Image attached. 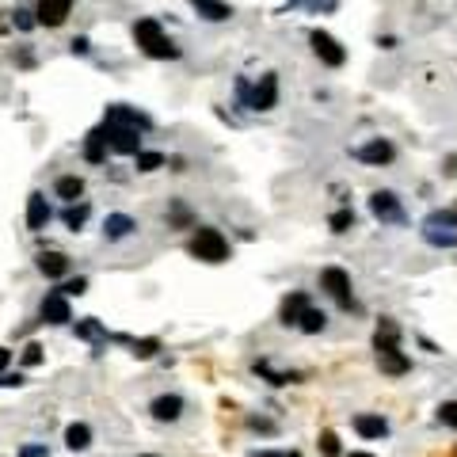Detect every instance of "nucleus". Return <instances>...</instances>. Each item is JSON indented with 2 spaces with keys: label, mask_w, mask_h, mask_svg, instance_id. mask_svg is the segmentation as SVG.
<instances>
[{
  "label": "nucleus",
  "mask_w": 457,
  "mask_h": 457,
  "mask_svg": "<svg viewBox=\"0 0 457 457\" xmlns=\"http://www.w3.org/2000/svg\"><path fill=\"white\" fill-rule=\"evenodd\" d=\"M354 431H359L362 438H385L389 423L381 416H354Z\"/></svg>",
  "instance_id": "18"
},
{
  "label": "nucleus",
  "mask_w": 457,
  "mask_h": 457,
  "mask_svg": "<svg viewBox=\"0 0 457 457\" xmlns=\"http://www.w3.org/2000/svg\"><path fill=\"white\" fill-rule=\"evenodd\" d=\"M237 96L252 111H271L278 103V76L267 73V76H260V84H255V88H248V81H237Z\"/></svg>",
  "instance_id": "3"
},
{
  "label": "nucleus",
  "mask_w": 457,
  "mask_h": 457,
  "mask_svg": "<svg viewBox=\"0 0 457 457\" xmlns=\"http://www.w3.org/2000/svg\"><path fill=\"white\" fill-rule=\"evenodd\" d=\"M130 347H133V354H138V359H153V354L160 351V343H157V339H133Z\"/></svg>",
  "instance_id": "29"
},
{
  "label": "nucleus",
  "mask_w": 457,
  "mask_h": 457,
  "mask_svg": "<svg viewBox=\"0 0 457 457\" xmlns=\"http://www.w3.org/2000/svg\"><path fill=\"white\" fill-rule=\"evenodd\" d=\"M305 309H309V297H305V294H289V297L282 301V324H297Z\"/></svg>",
  "instance_id": "22"
},
{
  "label": "nucleus",
  "mask_w": 457,
  "mask_h": 457,
  "mask_svg": "<svg viewBox=\"0 0 457 457\" xmlns=\"http://www.w3.org/2000/svg\"><path fill=\"white\" fill-rule=\"evenodd\" d=\"M320 286H324L343 309L354 305V297H351V274L343 271V267H324V271H320Z\"/></svg>",
  "instance_id": "6"
},
{
  "label": "nucleus",
  "mask_w": 457,
  "mask_h": 457,
  "mask_svg": "<svg viewBox=\"0 0 457 457\" xmlns=\"http://www.w3.org/2000/svg\"><path fill=\"white\" fill-rule=\"evenodd\" d=\"M438 419L446 423V427H453V431H457V400H446V404L438 408Z\"/></svg>",
  "instance_id": "31"
},
{
  "label": "nucleus",
  "mask_w": 457,
  "mask_h": 457,
  "mask_svg": "<svg viewBox=\"0 0 457 457\" xmlns=\"http://www.w3.org/2000/svg\"><path fill=\"white\" fill-rule=\"evenodd\" d=\"M187 252L202 263H221V260H229V240L221 237L217 229H198L191 237V244H187Z\"/></svg>",
  "instance_id": "2"
},
{
  "label": "nucleus",
  "mask_w": 457,
  "mask_h": 457,
  "mask_svg": "<svg viewBox=\"0 0 457 457\" xmlns=\"http://www.w3.org/2000/svg\"><path fill=\"white\" fill-rule=\"evenodd\" d=\"M133 229H138V221L126 217V214H107V221H103V237L107 240H122V237H130Z\"/></svg>",
  "instance_id": "16"
},
{
  "label": "nucleus",
  "mask_w": 457,
  "mask_h": 457,
  "mask_svg": "<svg viewBox=\"0 0 457 457\" xmlns=\"http://www.w3.org/2000/svg\"><path fill=\"white\" fill-rule=\"evenodd\" d=\"M347 457H374V453H347Z\"/></svg>",
  "instance_id": "39"
},
{
  "label": "nucleus",
  "mask_w": 457,
  "mask_h": 457,
  "mask_svg": "<svg viewBox=\"0 0 457 457\" xmlns=\"http://www.w3.org/2000/svg\"><path fill=\"white\" fill-rule=\"evenodd\" d=\"M141 457H157V453H141Z\"/></svg>",
  "instance_id": "40"
},
{
  "label": "nucleus",
  "mask_w": 457,
  "mask_h": 457,
  "mask_svg": "<svg viewBox=\"0 0 457 457\" xmlns=\"http://www.w3.org/2000/svg\"><path fill=\"white\" fill-rule=\"evenodd\" d=\"M133 38H138V46L149 53V58H175V53H180L168 38H164L157 19H141V24L133 27Z\"/></svg>",
  "instance_id": "4"
},
{
  "label": "nucleus",
  "mask_w": 457,
  "mask_h": 457,
  "mask_svg": "<svg viewBox=\"0 0 457 457\" xmlns=\"http://www.w3.org/2000/svg\"><path fill=\"white\" fill-rule=\"evenodd\" d=\"M317 446H320V453H324V457H339V438H336V431H324Z\"/></svg>",
  "instance_id": "28"
},
{
  "label": "nucleus",
  "mask_w": 457,
  "mask_h": 457,
  "mask_svg": "<svg viewBox=\"0 0 457 457\" xmlns=\"http://www.w3.org/2000/svg\"><path fill=\"white\" fill-rule=\"evenodd\" d=\"M107 126L103 130H92V133H88V141H84V160H92V164H99V160H103L107 157Z\"/></svg>",
  "instance_id": "17"
},
{
  "label": "nucleus",
  "mask_w": 457,
  "mask_h": 457,
  "mask_svg": "<svg viewBox=\"0 0 457 457\" xmlns=\"http://www.w3.org/2000/svg\"><path fill=\"white\" fill-rule=\"evenodd\" d=\"M38 271L46 278H61L65 271H69V260H65L61 252H42L38 255Z\"/></svg>",
  "instance_id": "19"
},
{
  "label": "nucleus",
  "mask_w": 457,
  "mask_h": 457,
  "mask_svg": "<svg viewBox=\"0 0 457 457\" xmlns=\"http://www.w3.org/2000/svg\"><path fill=\"white\" fill-rule=\"evenodd\" d=\"M0 385H24V377H19V374H8V377H0Z\"/></svg>",
  "instance_id": "38"
},
{
  "label": "nucleus",
  "mask_w": 457,
  "mask_h": 457,
  "mask_svg": "<svg viewBox=\"0 0 457 457\" xmlns=\"http://www.w3.org/2000/svg\"><path fill=\"white\" fill-rule=\"evenodd\" d=\"M370 210H374V217H381V221H404L400 198L393 191H374L370 195Z\"/></svg>",
  "instance_id": "10"
},
{
  "label": "nucleus",
  "mask_w": 457,
  "mask_h": 457,
  "mask_svg": "<svg viewBox=\"0 0 457 457\" xmlns=\"http://www.w3.org/2000/svg\"><path fill=\"white\" fill-rule=\"evenodd\" d=\"M309 42H313L317 58L324 61V65H332V69H339V65L347 61V50H343L339 42L328 35V31H313V35H309Z\"/></svg>",
  "instance_id": "7"
},
{
  "label": "nucleus",
  "mask_w": 457,
  "mask_h": 457,
  "mask_svg": "<svg viewBox=\"0 0 457 457\" xmlns=\"http://www.w3.org/2000/svg\"><path fill=\"white\" fill-rule=\"evenodd\" d=\"M450 214H453V221H457V210H450Z\"/></svg>",
  "instance_id": "41"
},
{
  "label": "nucleus",
  "mask_w": 457,
  "mask_h": 457,
  "mask_svg": "<svg viewBox=\"0 0 457 457\" xmlns=\"http://www.w3.org/2000/svg\"><path fill=\"white\" fill-rule=\"evenodd\" d=\"M46 221H50V206H46V195L35 191L27 198V229L31 232H38V229H46Z\"/></svg>",
  "instance_id": "14"
},
{
  "label": "nucleus",
  "mask_w": 457,
  "mask_h": 457,
  "mask_svg": "<svg viewBox=\"0 0 457 457\" xmlns=\"http://www.w3.org/2000/svg\"><path fill=\"white\" fill-rule=\"evenodd\" d=\"M374 347H377V362H381L385 374H408L411 370L408 354L400 351V328L393 324V320H381V324H377Z\"/></svg>",
  "instance_id": "1"
},
{
  "label": "nucleus",
  "mask_w": 457,
  "mask_h": 457,
  "mask_svg": "<svg viewBox=\"0 0 457 457\" xmlns=\"http://www.w3.org/2000/svg\"><path fill=\"white\" fill-rule=\"evenodd\" d=\"M84 289H88V282H84V278H76V282H65V286L58 289V294L65 297V294H84Z\"/></svg>",
  "instance_id": "33"
},
{
  "label": "nucleus",
  "mask_w": 457,
  "mask_h": 457,
  "mask_svg": "<svg viewBox=\"0 0 457 457\" xmlns=\"http://www.w3.org/2000/svg\"><path fill=\"white\" fill-rule=\"evenodd\" d=\"M16 27H19V31H31V27H35V19H31V12H24V8H16Z\"/></svg>",
  "instance_id": "34"
},
{
  "label": "nucleus",
  "mask_w": 457,
  "mask_h": 457,
  "mask_svg": "<svg viewBox=\"0 0 457 457\" xmlns=\"http://www.w3.org/2000/svg\"><path fill=\"white\" fill-rule=\"evenodd\" d=\"M73 12V0H38V24L42 27H61L65 16Z\"/></svg>",
  "instance_id": "11"
},
{
  "label": "nucleus",
  "mask_w": 457,
  "mask_h": 457,
  "mask_svg": "<svg viewBox=\"0 0 457 457\" xmlns=\"http://www.w3.org/2000/svg\"><path fill=\"white\" fill-rule=\"evenodd\" d=\"M354 157H359L362 164H377V168H381V164H389V160L396 157V149L385 138H374V141L359 145V149H354Z\"/></svg>",
  "instance_id": "9"
},
{
  "label": "nucleus",
  "mask_w": 457,
  "mask_h": 457,
  "mask_svg": "<svg viewBox=\"0 0 457 457\" xmlns=\"http://www.w3.org/2000/svg\"><path fill=\"white\" fill-rule=\"evenodd\" d=\"M65 446H69V450H88V446H92L88 423H69V427H65Z\"/></svg>",
  "instance_id": "21"
},
{
  "label": "nucleus",
  "mask_w": 457,
  "mask_h": 457,
  "mask_svg": "<svg viewBox=\"0 0 457 457\" xmlns=\"http://www.w3.org/2000/svg\"><path fill=\"white\" fill-rule=\"evenodd\" d=\"M423 237H427L434 248H453L457 244V221L450 210H434V214L423 221Z\"/></svg>",
  "instance_id": "5"
},
{
  "label": "nucleus",
  "mask_w": 457,
  "mask_h": 457,
  "mask_svg": "<svg viewBox=\"0 0 457 457\" xmlns=\"http://www.w3.org/2000/svg\"><path fill=\"white\" fill-rule=\"evenodd\" d=\"M76 336L81 339H107V332H103L99 320H81V324H76Z\"/></svg>",
  "instance_id": "25"
},
{
  "label": "nucleus",
  "mask_w": 457,
  "mask_h": 457,
  "mask_svg": "<svg viewBox=\"0 0 457 457\" xmlns=\"http://www.w3.org/2000/svg\"><path fill=\"white\" fill-rule=\"evenodd\" d=\"M149 411H153V419H160V423H175L183 416V400L175 393H164V396H157L149 404Z\"/></svg>",
  "instance_id": "13"
},
{
  "label": "nucleus",
  "mask_w": 457,
  "mask_h": 457,
  "mask_svg": "<svg viewBox=\"0 0 457 457\" xmlns=\"http://www.w3.org/2000/svg\"><path fill=\"white\" fill-rule=\"evenodd\" d=\"M255 457H297V450H274V453H255Z\"/></svg>",
  "instance_id": "36"
},
{
  "label": "nucleus",
  "mask_w": 457,
  "mask_h": 457,
  "mask_svg": "<svg viewBox=\"0 0 457 457\" xmlns=\"http://www.w3.org/2000/svg\"><path fill=\"white\" fill-rule=\"evenodd\" d=\"M24 362H27V366L42 362V347H38V343H27V351H24Z\"/></svg>",
  "instance_id": "32"
},
{
  "label": "nucleus",
  "mask_w": 457,
  "mask_h": 457,
  "mask_svg": "<svg viewBox=\"0 0 457 457\" xmlns=\"http://www.w3.org/2000/svg\"><path fill=\"white\" fill-rule=\"evenodd\" d=\"M58 195L69 198V202H76V198L84 195V180H81V175H61V180H58Z\"/></svg>",
  "instance_id": "23"
},
{
  "label": "nucleus",
  "mask_w": 457,
  "mask_h": 457,
  "mask_svg": "<svg viewBox=\"0 0 457 457\" xmlns=\"http://www.w3.org/2000/svg\"><path fill=\"white\" fill-rule=\"evenodd\" d=\"M328 225H332V232H347V229H354V214L351 210H336Z\"/></svg>",
  "instance_id": "26"
},
{
  "label": "nucleus",
  "mask_w": 457,
  "mask_h": 457,
  "mask_svg": "<svg viewBox=\"0 0 457 457\" xmlns=\"http://www.w3.org/2000/svg\"><path fill=\"white\" fill-rule=\"evenodd\" d=\"M107 141L115 153H126V157H138L141 153V130L130 126H107Z\"/></svg>",
  "instance_id": "8"
},
{
  "label": "nucleus",
  "mask_w": 457,
  "mask_h": 457,
  "mask_svg": "<svg viewBox=\"0 0 457 457\" xmlns=\"http://www.w3.org/2000/svg\"><path fill=\"white\" fill-rule=\"evenodd\" d=\"M297 324L305 328V332H324V324H328V317L320 313V309H313V305H309L305 313H301V320H297Z\"/></svg>",
  "instance_id": "24"
},
{
  "label": "nucleus",
  "mask_w": 457,
  "mask_h": 457,
  "mask_svg": "<svg viewBox=\"0 0 457 457\" xmlns=\"http://www.w3.org/2000/svg\"><path fill=\"white\" fill-rule=\"evenodd\" d=\"M107 126H130V130H149V118L141 115V111H133V107H107Z\"/></svg>",
  "instance_id": "12"
},
{
  "label": "nucleus",
  "mask_w": 457,
  "mask_h": 457,
  "mask_svg": "<svg viewBox=\"0 0 457 457\" xmlns=\"http://www.w3.org/2000/svg\"><path fill=\"white\" fill-rule=\"evenodd\" d=\"M42 320H46V324H69L73 320L69 301H65L61 294H50L46 301H42Z\"/></svg>",
  "instance_id": "15"
},
{
  "label": "nucleus",
  "mask_w": 457,
  "mask_h": 457,
  "mask_svg": "<svg viewBox=\"0 0 457 457\" xmlns=\"http://www.w3.org/2000/svg\"><path fill=\"white\" fill-rule=\"evenodd\" d=\"M164 164L160 153H138V172H157Z\"/></svg>",
  "instance_id": "30"
},
{
  "label": "nucleus",
  "mask_w": 457,
  "mask_h": 457,
  "mask_svg": "<svg viewBox=\"0 0 457 457\" xmlns=\"http://www.w3.org/2000/svg\"><path fill=\"white\" fill-rule=\"evenodd\" d=\"M191 4L198 8V16H202V19H210V24H221V19L232 16V8L221 4V0H191Z\"/></svg>",
  "instance_id": "20"
},
{
  "label": "nucleus",
  "mask_w": 457,
  "mask_h": 457,
  "mask_svg": "<svg viewBox=\"0 0 457 457\" xmlns=\"http://www.w3.org/2000/svg\"><path fill=\"white\" fill-rule=\"evenodd\" d=\"M8 362H12V351H8V347H0V374H4V366Z\"/></svg>",
  "instance_id": "37"
},
{
  "label": "nucleus",
  "mask_w": 457,
  "mask_h": 457,
  "mask_svg": "<svg viewBox=\"0 0 457 457\" xmlns=\"http://www.w3.org/2000/svg\"><path fill=\"white\" fill-rule=\"evenodd\" d=\"M19 457H46V450H42V446H24V453Z\"/></svg>",
  "instance_id": "35"
},
{
  "label": "nucleus",
  "mask_w": 457,
  "mask_h": 457,
  "mask_svg": "<svg viewBox=\"0 0 457 457\" xmlns=\"http://www.w3.org/2000/svg\"><path fill=\"white\" fill-rule=\"evenodd\" d=\"M84 221H88V206H84V202H81V206H69V210H65V225H69L73 232L81 229Z\"/></svg>",
  "instance_id": "27"
}]
</instances>
